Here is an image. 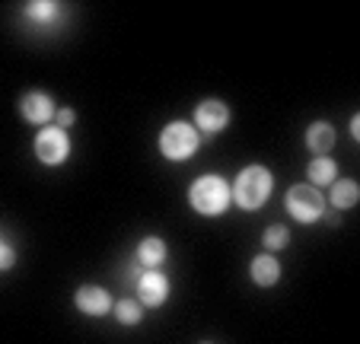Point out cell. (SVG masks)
Masks as SVG:
<instances>
[{"mask_svg":"<svg viewBox=\"0 0 360 344\" xmlns=\"http://www.w3.org/2000/svg\"><path fill=\"white\" fill-rule=\"evenodd\" d=\"M58 10H61V7H58L55 0H32V4H26L29 20H35V23H48V20H55Z\"/></svg>","mask_w":360,"mask_h":344,"instance_id":"16","label":"cell"},{"mask_svg":"<svg viewBox=\"0 0 360 344\" xmlns=\"http://www.w3.org/2000/svg\"><path fill=\"white\" fill-rule=\"evenodd\" d=\"M20 115L29 125H41V128H45V125L55 122V102H51L48 93H39V89H35V93H26L20 99Z\"/></svg>","mask_w":360,"mask_h":344,"instance_id":"8","label":"cell"},{"mask_svg":"<svg viewBox=\"0 0 360 344\" xmlns=\"http://www.w3.org/2000/svg\"><path fill=\"white\" fill-rule=\"evenodd\" d=\"M230 125V108L220 99H204L195 108V131L198 134H220Z\"/></svg>","mask_w":360,"mask_h":344,"instance_id":"7","label":"cell"},{"mask_svg":"<svg viewBox=\"0 0 360 344\" xmlns=\"http://www.w3.org/2000/svg\"><path fill=\"white\" fill-rule=\"evenodd\" d=\"M169 300V277L157 268H147L137 274V303L141 306H163Z\"/></svg>","mask_w":360,"mask_h":344,"instance_id":"6","label":"cell"},{"mask_svg":"<svg viewBox=\"0 0 360 344\" xmlns=\"http://www.w3.org/2000/svg\"><path fill=\"white\" fill-rule=\"evenodd\" d=\"M74 122H77V112H74L70 106H64V108H58V112H55V125H58L61 131H68Z\"/></svg>","mask_w":360,"mask_h":344,"instance_id":"19","label":"cell"},{"mask_svg":"<svg viewBox=\"0 0 360 344\" xmlns=\"http://www.w3.org/2000/svg\"><path fill=\"white\" fill-rule=\"evenodd\" d=\"M306 172H309V185H313V189H326V185H332L335 179H338V166H335V160H328V156H316V160L306 166Z\"/></svg>","mask_w":360,"mask_h":344,"instance_id":"13","label":"cell"},{"mask_svg":"<svg viewBox=\"0 0 360 344\" xmlns=\"http://www.w3.org/2000/svg\"><path fill=\"white\" fill-rule=\"evenodd\" d=\"M166 255H169V249H166V243L160 236H147L137 246V262H141L143 268H160V265L166 262Z\"/></svg>","mask_w":360,"mask_h":344,"instance_id":"12","label":"cell"},{"mask_svg":"<svg viewBox=\"0 0 360 344\" xmlns=\"http://www.w3.org/2000/svg\"><path fill=\"white\" fill-rule=\"evenodd\" d=\"M74 303H77V310L86 312V316H105V312H112V293L105 291V287L86 284V287H80V291L74 293Z\"/></svg>","mask_w":360,"mask_h":344,"instance_id":"9","label":"cell"},{"mask_svg":"<svg viewBox=\"0 0 360 344\" xmlns=\"http://www.w3.org/2000/svg\"><path fill=\"white\" fill-rule=\"evenodd\" d=\"M112 312H115V319H118L122 325H137V322L143 319L141 303H137V300H131V297L115 300V303H112Z\"/></svg>","mask_w":360,"mask_h":344,"instance_id":"15","label":"cell"},{"mask_svg":"<svg viewBox=\"0 0 360 344\" xmlns=\"http://www.w3.org/2000/svg\"><path fill=\"white\" fill-rule=\"evenodd\" d=\"M262 243H265L268 252H281V249H287V243H290V233H287V227H281V223H271V227L265 229Z\"/></svg>","mask_w":360,"mask_h":344,"instance_id":"17","label":"cell"},{"mask_svg":"<svg viewBox=\"0 0 360 344\" xmlns=\"http://www.w3.org/2000/svg\"><path fill=\"white\" fill-rule=\"evenodd\" d=\"M198 147H201V134L188 122H169L160 131V153L172 163H182L188 156H195Z\"/></svg>","mask_w":360,"mask_h":344,"instance_id":"3","label":"cell"},{"mask_svg":"<svg viewBox=\"0 0 360 344\" xmlns=\"http://www.w3.org/2000/svg\"><path fill=\"white\" fill-rule=\"evenodd\" d=\"M360 201V185L354 179H335L332 182V208L347 210Z\"/></svg>","mask_w":360,"mask_h":344,"instance_id":"14","label":"cell"},{"mask_svg":"<svg viewBox=\"0 0 360 344\" xmlns=\"http://www.w3.org/2000/svg\"><path fill=\"white\" fill-rule=\"evenodd\" d=\"M322 210H326V198H322V191L313 189L309 182L293 185V189L287 191V214H290L293 220L316 223L322 217Z\"/></svg>","mask_w":360,"mask_h":344,"instance_id":"4","label":"cell"},{"mask_svg":"<svg viewBox=\"0 0 360 344\" xmlns=\"http://www.w3.org/2000/svg\"><path fill=\"white\" fill-rule=\"evenodd\" d=\"M274 191V176L268 166H245L236 176V185H233V201L243 210H259L268 204Z\"/></svg>","mask_w":360,"mask_h":344,"instance_id":"1","label":"cell"},{"mask_svg":"<svg viewBox=\"0 0 360 344\" xmlns=\"http://www.w3.org/2000/svg\"><path fill=\"white\" fill-rule=\"evenodd\" d=\"M13 265H16V249L7 239H0V271H10Z\"/></svg>","mask_w":360,"mask_h":344,"instance_id":"18","label":"cell"},{"mask_svg":"<svg viewBox=\"0 0 360 344\" xmlns=\"http://www.w3.org/2000/svg\"><path fill=\"white\" fill-rule=\"evenodd\" d=\"M204 344H207V341H204Z\"/></svg>","mask_w":360,"mask_h":344,"instance_id":"21","label":"cell"},{"mask_svg":"<svg viewBox=\"0 0 360 344\" xmlns=\"http://www.w3.org/2000/svg\"><path fill=\"white\" fill-rule=\"evenodd\" d=\"M35 156H39L45 166H61L70 156V137L68 131H61L58 125H45L35 137Z\"/></svg>","mask_w":360,"mask_h":344,"instance_id":"5","label":"cell"},{"mask_svg":"<svg viewBox=\"0 0 360 344\" xmlns=\"http://www.w3.org/2000/svg\"><path fill=\"white\" fill-rule=\"evenodd\" d=\"M249 277L259 287H274V284L281 281V262L271 255V252H265V255H255L249 265Z\"/></svg>","mask_w":360,"mask_h":344,"instance_id":"11","label":"cell"},{"mask_svg":"<svg viewBox=\"0 0 360 344\" xmlns=\"http://www.w3.org/2000/svg\"><path fill=\"white\" fill-rule=\"evenodd\" d=\"M335 141H338V131L328 122H313L306 128V147L313 150L316 156H328L335 150Z\"/></svg>","mask_w":360,"mask_h":344,"instance_id":"10","label":"cell"},{"mask_svg":"<svg viewBox=\"0 0 360 344\" xmlns=\"http://www.w3.org/2000/svg\"><path fill=\"white\" fill-rule=\"evenodd\" d=\"M188 201L198 214L204 217H220L233 204V185L224 176H201L188 189Z\"/></svg>","mask_w":360,"mask_h":344,"instance_id":"2","label":"cell"},{"mask_svg":"<svg viewBox=\"0 0 360 344\" xmlns=\"http://www.w3.org/2000/svg\"><path fill=\"white\" fill-rule=\"evenodd\" d=\"M351 134L360 137V115H354V118H351Z\"/></svg>","mask_w":360,"mask_h":344,"instance_id":"20","label":"cell"}]
</instances>
